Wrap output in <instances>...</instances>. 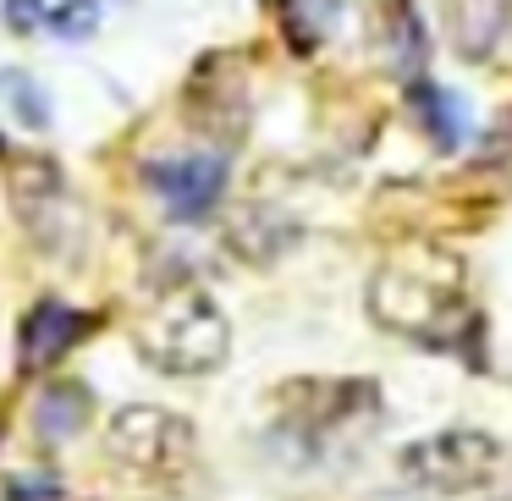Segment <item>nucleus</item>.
Returning <instances> with one entry per match:
<instances>
[{"label":"nucleus","mask_w":512,"mask_h":501,"mask_svg":"<svg viewBox=\"0 0 512 501\" xmlns=\"http://www.w3.org/2000/svg\"><path fill=\"white\" fill-rule=\"evenodd\" d=\"M89 331H94L89 309H78V303H67V298H39L34 309L23 314V331H17V369H23V375H45V369H56Z\"/></svg>","instance_id":"423d86ee"},{"label":"nucleus","mask_w":512,"mask_h":501,"mask_svg":"<svg viewBox=\"0 0 512 501\" xmlns=\"http://www.w3.org/2000/svg\"><path fill=\"white\" fill-rule=\"evenodd\" d=\"M413 105H419L424 133L435 138V149H457V144H463L468 111H463V100H457L452 89H441V83H413Z\"/></svg>","instance_id":"9d476101"},{"label":"nucleus","mask_w":512,"mask_h":501,"mask_svg":"<svg viewBox=\"0 0 512 501\" xmlns=\"http://www.w3.org/2000/svg\"><path fill=\"white\" fill-rule=\"evenodd\" d=\"M369 314H375L386 331L408 336V342L424 347H446L457 314H463V298H457V270H430L413 265V259H391V265L375 270L369 281Z\"/></svg>","instance_id":"f03ea898"},{"label":"nucleus","mask_w":512,"mask_h":501,"mask_svg":"<svg viewBox=\"0 0 512 501\" xmlns=\"http://www.w3.org/2000/svg\"><path fill=\"white\" fill-rule=\"evenodd\" d=\"M397 23L386 28V50H391V67L402 72V78H419L424 56H430V39H424V23L419 12H413V0H391L386 6Z\"/></svg>","instance_id":"9b49d317"},{"label":"nucleus","mask_w":512,"mask_h":501,"mask_svg":"<svg viewBox=\"0 0 512 501\" xmlns=\"http://www.w3.org/2000/svg\"><path fill=\"white\" fill-rule=\"evenodd\" d=\"M105 446H111L116 463L144 479H177L199 457L193 424L182 413L160 408V402H127V408H116L111 424H105Z\"/></svg>","instance_id":"20e7f679"},{"label":"nucleus","mask_w":512,"mask_h":501,"mask_svg":"<svg viewBox=\"0 0 512 501\" xmlns=\"http://www.w3.org/2000/svg\"><path fill=\"white\" fill-rule=\"evenodd\" d=\"M67 496V485H61L56 474H17L6 479V501H61Z\"/></svg>","instance_id":"4468645a"},{"label":"nucleus","mask_w":512,"mask_h":501,"mask_svg":"<svg viewBox=\"0 0 512 501\" xmlns=\"http://www.w3.org/2000/svg\"><path fill=\"white\" fill-rule=\"evenodd\" d=\"M133 342L166 375H210V369L226 364L232 325H226V314L215 309V298L204 287H171L144 309Z\"/></svg>","instance_id":"f257e3e1"},{"label":"nucleus","mask_w":512,"mask_h":501,"mask_svg":"<svg viewBox=\"0 0 512 501\" xmlns=\"http://www.w3.org/2000/svg\"><path fill=\"white\" fill-rule=\"evenodd\" d=\"M6 17H12V28H34L39 23V0H12Z\"/></svg>","instance_id":"2eb2a0df"},{"label":"nucleus","mask_w":512,"mask_h":501,"mask_svg":"<svg viewBox=\"0 0 512 501\" xmlns=\"http://www.w3.org/2000/svg\"><path fill=\"white\" fill-rule=\"evenodd\" d=\"M144 182L160 193V199H166L171 221H199V215H210L215 204H221L226 182H232V166H226V155L199 149V155L149 160V166H144Z\"/></svg>","instance_id":"39448f33"},{"label":"nucleus","mask_w":512,"mask_h":501,"mask_svg":"<svg viewBox=\"0 0 512 501\" xmlns=\"http://www.w3.org/2000/svg\"><path fill=\"white\" fill-rule=\"evenodd\" d=\"M94 413V397L78 386V380H56V386L39 391L34 402V435L39 441H72V435L89 424Z\"/></svg>","instance_id":"6e6552de"},{"label":"nucleus","mask_w":512,"mask_h":501,"mask_svg":"<svg viewBox=\"0 0 512 501\" xmlns=\"http://www.w3.org/2000/svg\"><path fill=\"white\" fill-rule=\"evenodd\" d=\"M441 23L463 61H490L512 28V0H441Z\"/></svg>","instance_id":"0eeeda50"},{"label":"nucleus","mask_w":512,"mask_h":501,"mask_svg":"<svg viewBox=\"0 0 512 501\" xmlns=\"http://www.w3.org/2000/svg\"><path fill=\"white\" fill-rule=\"evenodd\" d=\"M0 105H6L23 127H34V133L50 127V100L28 72H0Z\"/></svg>","instance_id":"f8f14e48"},{"label":"nucleus","mask_w":512,"mask_h":501,"mask_svg":"<svg viewBox=\"0 0 512 501\" xmlns=\"http://www.w3.org/2000/svg\"><path fill=\"white\" fill-rule=\"evenodd\" d=\"M292 237H298V226H292L287 215H276L270 204H248V210L232 215V243L243 248L248 259H276V254H287Z\"/></svg>","instance_id":"1a4fd4ad"},{"label":"nucleus","mask_w":512,"mask_h":501,"mask_svg":"<svg viewBox=\"0 0 512 501\" xmlns=\"http://www.w3.org/2000/svg\"><path fill=\"white\" fill-rule=\"evenodd\" d=\"M402 479L419 490H435V496H468V490H485L490 479L507 468V446L496 441L490 430H435L424 441L402 446L397 457Z\"/></svg>","instance_id":"7ed1b4c3"},{"label":"nucleus","mask_w":512,"mask_h":501,"mask_svg":"<svg viewBox=\"0 0 512 501\" xmlns=\"http://www.w3.org/2000/svg\"><path fill=\"white\" fill-rule=\"evenodd\" d=\"M94 23H100V6H94V0H67V6H56V12H50V28H56V34H67V39H89Z\"/></svg>","instance_id":"ddd939ff"}]
</instances>
